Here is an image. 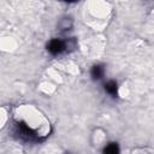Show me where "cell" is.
<instances>
[{
    "mask_svg": "<svg viewBox=\"0 0 154 154\" xmlns=\"http://www.w3.org/2000/svg\"><path fill=\"white\" fill-rule=\"evenodd\" d=\"M66 48V43L63 42L61 40H58V38H54L52 41H49V43L47 45V49L51 54L53 55H57V54H60L61 52H64Z\"/></svg>",
    "mask_w": 154,
    "mask_h": 154,
    "instance_id": "6da1fadb",
    "label": "cell"
},
{
    "mask_svg": "<svg viewBox=\"0 0 154 154\" xmlns=\"http://www.w3.org/2000/svg\"><path fill=\"white\" fill-rule=\"evenodd\" d=\"M117 83L114 82V81H109V82H107L106 84H105V90L108 93V94H111V95H113V96H116L117 95Z\"/></svg>",
    "mask_w": 154,
    "mask_h": 154,
    "instance_id": "7a4b0ae2",
    "label": "cell"
},
{
    "mask_svg": "<svg viewBox=\"0 0 154 154\" xmlns=\"http://www.w3.org/2000/svg\"><path fill=\"white\" fill-rule=\"evenodd\" d=\"M102 75H103V69H102V66H100V65L93 66V69H91V77H93L94 79H100V78L102 77Z\"/></svg>",
    "mask_w": 154,
    "mask_h": 154,
    "instance_id": "3957f363",
    "label": "cell"
},
{
    "mask_svg": "<svg viewBox=\"0 0 154 154\" xmlns=\"http://www.w3.org/2000/svg\"><path fill=\"white\" fill-rule=\"evenodd\" d=\"M103 152L107 153V154H116V153L119 152V149H118V146H117L116 143H109V144L103 149Z\"/></svg>",
    "mask_w": 154,
    "mask_h": 154,
    "instance_id": "277c9868",
    "label": "cell"
},
{
    "mask_svg": "<svg viewBox=\"0 0 154 154\" xmlns=\"http://www.w3.org/2000/svg\"><path fill=\"white\" fill-rule=\"evenodd\" d=\"M63 1H67V2H73V1H77V0H63Z\"/></svg>",
    "mask_w": 154,
    "mask_h": 154,
    "instance_id": "5b68a950",
    "label": "cell"
}]
</instances>
